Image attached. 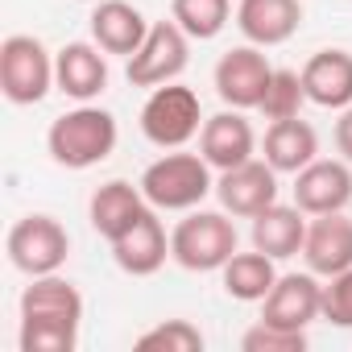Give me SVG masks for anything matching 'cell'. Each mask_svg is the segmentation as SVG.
<instances>
[{
	"label": "cell",
	"instance_id": "cell-6",
	"mask_svg": "<svg viewBox=\"0 0 352 352\" xmlns=\"http://www.w3.org/2000/svg\"><path fill=\"white\" fill-rule=\"evenodd\" d=\"M187 63H191V38L183 34V25L179 21H153L149 25V34H145V42H141V50L129 58V67H124V75H129V83L133 87H162V83H174L183 71H187Z\"/></svg>",
	"mask_w": 352,
	"mask_h": 352
},
{
	"label": "cell",
	"instance_id": "cell-2",
	"mask_svg": "<svg viewBox=\"0 0 352 352\" xmlns=\"http://www.w3.org/2000/svg\"><path fill=\"white\" fill-rule=\"evenodd\" d=\"M116 116L108 108H96V104H79L71 112H63L50 133H46V149L50 157L63 166V170H91L100 166L104 157H112L116 149Z\"/></svg>",
	"mask_w": 352,
	"mask_h": 352
},
{
	"label": "cell",
	"instance_id": "cell-10",
	"mask_svg": "<svg viewBox=\"0 0 352 352\" xmlns=\"http://www.w3.org/2000/svg\"><path fill=\"white\" fill-rule=\"evenodd\" d=\"M352 204V166L344 157H315L307 170L294 174V208L307 216L344 212Z\"/></svg>",
	"mask_w": 352,
	"mask_h": 352
},
{
	"label": "cell",
	"instance_id": "cell-11",
	"mask_svg": "<svg viewBox=\"0 0 352 352\" xmlns=\"http://www.w3.org/2000/svg\"><path fill=\"white\" fill-rule=\"evenodd\" d=\"M323 315V286L319 274H278L274 290L261 302V319L278 323V327H294L307 331V323H315Z\"/></svg>",
	"mask_w": 352,
	"mask_h": 352
},
{
	"label": "cell",
	"instance_id": "cell-15",
	"mask_svg": "<svg viewBox=\"0 0 352 352\" xmlns=\"http://www.w3.org/2000/svg\"><path fill=\"white\" fill-rule=\"evenodd\" d=\"M54 79L58 91L75 104H91L108 87V58L96 42H67L54 54Z\"/></svg>",
	"mask_w": 352,
	"mask_h": 352
},
{
	"label": "cell",
	"instance_id": "cell-22",
	"mask_svg": "<svg viewBox=\"0 0 352 352\" xmlns=\"http://www.w3.org/2000/svg\"><path fill=\"white\" fill-rule=\"evenodd\" d=\"M253 249H261L265 257L274 261H286L294 253H302V241H307V212L302 208H286V204H274L265 208L261 216H253Z\"/></svg>",
	"mask_w": 352,
	"mask_h": 352
},
{
	"label": "cell",
	"instance_id": "cell-12",
	"mask_svg": "<svg viewBox=\"0 0 352 352\" xmlns=\"http://www.w3.org/2000/svg\"><path fill=\"white\" fill-rule=\"evenodd\" d=\"M302 257H307V270L319 278H336V274L352 270V216H344V212L311 216Z\"/></svg>",
	"mask_w": 352,
	"mask_h": 352
},
{
	"label": "cell",
	"instance_id": "cell-14",
	"mask_svg": "<svg viewBox=\"0 0 352 352\" xmlns=\"http://www.w3.org/2000/svg\"><path fill=\"white\" fill-rule=\"evenodd\" d=\"M166 257H170V236H166V228L157 220V208H145L141 220L112 241V261L133 278L157 274L166 265Z\"/></svg>",
	"mask_w": 352,
	"mask_h": 352
},
{
	"label": "cell",
	"instance_id": "cell-23",
	"mask_svg": "<svg viewBox=\"0 0 352 352\" xmlns=\"http://www.w3.org/2000/svg\"><path fill=\"white\" fill-rule=\"evenodd\" d=\"M220 278H224L228 298H236V302H265V294L278 282V270H274V257L253 249V253H232V261L220 270Z\"/></svg>",
	"mask_w": 352,
	"mask_h": 352
},
{
	"label": "cell",
	"instance_id": "cell-4",
	"mask_svg": "<svg viewBox=\"0 0 352 352\" xmlns=\"http://www.w3.org/2000/svg\"><path fill=\"white\" fill-rule=\"evenodd\" d=\"M204 120L208 116H204L199 96L191 87H183L179 79L153 87L149 100L141 104V133L157 149H183L191 137H199Z\"/></svg>",
	"mask_w": 352,
	"mask_h": 352
},
{
	"label": "cell",
	"instance_id": "cell-3",
	"mask_svg": "<svg viewBox=\"0 0 352 352\" xmlns=\"http://www.w3.org/2000/svg\"><path fill=\"white\" fill-rule=\"evenodd\" d=\"M241 236L236 224L228 220V212H208V208H191L170 232V257L191 274H216L232 261Z\"/></svg>",
	"mask_w": 352,
	"mask_h": 352
},
{
	"label": "cell",
	"instance_id": "cell-28",
	"mask_svg": "<svg viewBox=\"0 0 352 352\" xmlns=\"http://www.w3.org/2000/svg\"><path fill=\"white\" fill-rule=\"evenodd\" d=\"M241 348L245 352H302L307 348V331H294V327H278V323H257L241 336Z\"/></svg>",
	"mask_w": 352,
	"mask_h": 352
},
{
	"label": "cell",
	"instance_id": "cell-29",
	"mask_svg": "<svg viewBox=\"0 0 352 352\" xmlns=\"http://www.w3.org/2000/svg\"><path fill=\"white\" fill-rule=\"evenodd\" d=\"M323 319L331 327H352V270L327 278V286H323Z\"/></svg>",
	"mask_w": 352,
	"mask_h": 352
},
{
	"label": "cell",
	"instance_id": "cell-9",
	"mask_svg": "<svg viewBox=\"0 0 352 352\" xmlns=\"http://www.w3.org/2000/svg\"><path fill=\"white\" fill-rule=\"evenodd\" d=\"M216 96L228 104V108H241V112H249V108H261V100H265V87H270V79H274V67H270V58L261 54V46H236V50H228L220 63H216Z\"/></svg>",
	"mask_w": 352,
	"mask_h": 352
},
{
	"label": "cell",
	"instance_id": "cell-27",
	"mask_svg": "<svg viewBox=\"0 0 352 352\" xmlns=\"http://www.w3.org/2000/svg\"><path fill=\"white\" fill-rule=\"evenodd\" d=\"M21 352H75L79 327L67 323H42V319H21Z\"/></svg>",
	"mask_w": 352,
	"mask_h": 352
},
{
	"label": "cell",
	"instance_id": "cell-18",
	"mask_svg": "<svg viewBox=\"0 0 352 352\" xmlns=\"http://www.w3.org/2000/svg\"><path fill=\"white\" fill-rule=\"evenodd\" d=\"M307 100L319 108L344 112L352 104V54L348 50H315L302 67Z\"/></svg>",
	"mask_w": 352,
	"mask_h": 352
},
{
	"label": "cell",
	"instance_id": "cell-20",
	"mask_svg": "<svg viewBox=\"0 0 352 352\" xmlns=\"http://www.w3.org/2000/svg\"><path fill=\"white\" fill-rule=\"evenodd\" d=\"M145 208H149V204H145L141 187H133V183H124V179H112V183L96 187V195H91V204H87V220H91V228L112 245L124 228H133V224L141 220Z\"/></svg>",
	"mask_w": 352,
	"mask_h": 352
},
{
	"label": "cell",
	"instance_id": "cell-13",
	"mask_svg": "<svg viewBox=\"0 0 352 352\" xmlns=\"http://www.w3.org/2000/svg\"><path fill=\"white\" fill-rule=\"evenodd\" d=\"M199 153L208 157L212 170L245 166L257 153V133L241 116V108H224V112H216V116L204 120V129H199Z\"/></svg>",
	"mask_w": 352,
	"mask_h": 352
},
{
	"label": "cell",
	"instance_id": "cell-1",
	"mask_svg": "<svg viewBox=\"0 0 352 352\" xmlns=\"http://www.w3.org/2000/svg\"><path fill=\"white\" fill-rule=\"evenodd\" d=\"M137 187L145 204L157 212H191V208H204V199L216 191V179H212V166L204 153L170 149L145 166Z\"/></svg>",
	"mask_w": 352,
	"mask_h": 352
},
{
	"label": "cell",
	"instance_id": "cell-30",
	"mask_svg": "<svg viewBox=\"0 0 352 352\" xmlns=\"http://www.w3.org/2000/svg\"><path fill=\"white\" fill-rule=\"evenodd\" d=\"M336 149H340V157L352 166V104L340 112V120H336Z\"/></svg>",
	"mask_w": 352,
	"mask_h": 352
},
{
	"label": "cell",
	"instance_id": "cell-19",
	"mask_svg": "<svg viewBox=\"0 0 352 352\" xmlns=\"http://www.w3.org/2000/svg\"><path fill=\"white\" fill-rule=\"evenodd\" d=\"M21 319H42V323H67L79 327L83 323V294L58 278V274H42L30 278L25 294H21Z\"/></svg>",
	"mask_w": 352,
	"mask_h": 352
},
{
	"label": "cell",
	"instance_id": "cell-21",
	"mask_svg": "<svg viewBox=\"0 0 352 352\" xmlns=\"http://www.w3.org/2000/svg\"><path fill=\"white\" fill-rule=\"evenodd\" d=\"M261 157H265L278 174H298V170H307V166L319 157V133H315L307 120H298V116L274 120V124L265 129Z\"/></svg>",
	"mask_w": 352,
	"mask_h": 352
},
{
	"label": "cell",
	"instance_id": "cell-16",
	"mask_svg": "<svg viewBox=\"0 0 352 352\" xmlns=\"http://www.w3.org/2000/svg\"><path fill=\"white\" fill-rule=\"evenodd\" d=\"M302 25V0H241L236 5V30L253 46H282Z\"/></svg>",
	"mask_w": 352,
	"mask_h": 352
},
{
	"label": "cell",
	"instance_id": "cell-5",
	"mask_svg": "<svg viewBox=\"0 0 352 352\" xmlns=\"http://www.w3.org/2000/svg\"><path fill=\"white\" fill-rule=\"evenodd\" d=\"M54 87H58L54 54L30 34L5 38V46H0V91H5V100L17 108H30V104H42Z\"/></svg>",
	"mask_w": 352,
	"mask_h": 352
},
{
	"label": "cell",
	"instance_id": "cell-25",
	"mask_svg": "<svg viewBox=\"0 0 352 352\" xmlns=\"http://www.w3.org/2000/svg\"><path fill=\"white\" fill-rule=\"evenodd\" d=\"M307 104V87H302V71H282L274 67V79L265 87V100L257 112H265V120H290L298 116Z\"/></svg>",
	"mask_w": 352,
	"mask_h": 352
},
{
	"label": "cell",
	"instance_id": "cell-26",
	"mask_svg": "<svg viewBox=\"0 0 352 352\" xmlns=\"http://www.w3.org/2000/svg\"><path fill=\"white\" fill-rule=\"evenodd\" d=\"M137 352H204V331L191 319H166L137 336Z\"/></svg>",
	"mask_w": 352,
	"mask_h": 352
},
{
	"label": "cell",
	"instance_id": "cell-24",
	"mask_svg": "<svg viewBox=\"0 0 352 352\" xmlns=\"http://www.w3.org/2000/svg\"><path fill=\"white\" fill-rule=\"evenodd\" d=\"M170 17L183 25L191 42H212L232 17V0H170Z\"/></svg>",
	"mask_w": 352,
	"mask_h": 352
},
{
	"label": "cell",
	"instance_id": "cell-17",
	"mask_svg": "<svg viewBox=\"0 0 352 352\" xmlns=\"http://www.w3.org/2000/svg\"><path fill=\"white\" fill-rule=\"evenodd\" d=\"M145 34H149V21L141 17L137 5H129V0H100L96 13H91V42L104 54L133 58L141 50Z\"/></svg>",
	"mask_w": 352,
	"mask_h": 352
},
{
	"label": "cell",
	"instance_id": "cell-31",
	"mask_svg": "<svg viewBox=\"0 0 352 352\" xmlns=\"http://www.w3.org/2000/svg\"><path fill=\"white\" fill-rule=\"evenodd\" d=\"M83 5H100V0H83Z\"/></svg>",
	"mask_w": 352,
	"mask_h": 352
},
{
	"label": "cell",
	"instance_id": "cell-7",
	"mask_svg": "<svg viewBox=\"0 0 352 352\" xmlns=\"http://www.w3.org/2000/svg\"><path fill=\"white\" fill-rule=\"evenodd\" d=\"M9 261L25 274V278H42V274H58L67 265V253H71V236L67 228L54 220V216H21L13 228H9Z\"/></svg>",
	"mask_w": 352,
	"mask_h": 352
},
{
	"label": "cell",
	"instance_id": "cell-8",
	"mask_svg": "<svg viewBox=\"0 0 352 352\" xmlns=\"http://www.w3.org/2000/svg\"><path fill=\"white\" fill-rule=\"evenodd\" d=\"M216 199L228 216L236 220H253L261 216L265 208L278 204V170L265 162V157H249L245 166H232V170H220L216 179Z\"/></svg>",
	"mask_w": 352,
	"mask_h": 352
}]
</instances>
